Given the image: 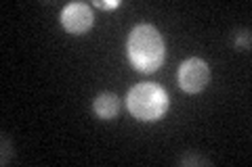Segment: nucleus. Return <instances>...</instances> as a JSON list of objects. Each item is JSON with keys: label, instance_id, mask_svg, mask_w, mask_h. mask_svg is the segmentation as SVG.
<instances>
[{"label": "nucleus", "instance_id": "0eeeda50", "mask_svg": "<svg viewBox=\"0 0 252 167\" xmlns=\"http://www.w3.org/2000/svg\"><path fill=\"white\" fill-rule=\"evenodd\" d=\"M248 38H250V36H248V31H244V36H240L238 44H240V46L244 44V46H246V48H248V46H250V40H248Z\"/></svg>", "mask_w": 252, "mask_h": 167}, {"label": "nucleus", "instance_id": "f257e3e1", "mask_svg": "<svg viewBox=\"0 0 252 167\" xmlns=\"http://www.w3.org/2000/svg\"><path fill=\"white\" fill-rule=\"evenodd\" d=\"M126 52L132 63V67L143 71V73H154L162 67L164 63V38L154 25L143 23L137 25L130 31L128 36V44H126Z\"/></svg>", "mask_w": 252, "mask_h": 167}, {"label": "nucleus", "instance_id": "423d86ee", "mask_svg": "<svg viewBox=\"0 0 252 167\" xmlns=\"http://www.w3.org/2000/svg\"><path fill=\"white\" fill-rule=\"evenodd\" d=\"M93 4L99 6V9H116V6L120 4V2H118V0H114V2H99V0H94Z\"/></svg>", "mask_w": 252, "mask_h": 167}, {"label": "nucleus", "instance_id": "20e7f679", "mask_svg": "<svg viewBox=\"0 0 252 167\" xmlns=\"http://www.w3.org/2000/svg\"><path fill=\"white\" fill-rule=\"evenodd\" d=\"M61 23L69 34H84L94 23L93 9L84 2H72L61 11Z\"/></svg>", "mask_w": 252, "mask_h": 167}, {"label": "nucleus", "instance_id": "7ed1b4c3", "mask_svg": "<svg viewBox=\"0 0 252 167\" xmlns=\"http://www.w3.org/2000/svg\"><path fill=\"white\" fill-rule=\"evenodd\" d=\"M179 86L189 94H198L208 86L210 82V67L206 61L198 57L187 59L183 65L179 67Z\"/></svg>", "mask_w": 252, "mask_h": 167}, {"label": "nucleus", "instance_id": "f03ea898", "mask_svg": "<svg viewBox=\"0 0 252 167\" xmlns=\"http://www.w3.org/2000/svg\"><path fill=\"white\" fill-rule=\"evenodd\" d=\"M126 107L139 121H158L168 111V94L158 84L143 82L130 88L126 96Z\"/></svg>", "mask_w": 252, "mask_h": 167}, {"label": "nucleus", "instance_id": "39448f33", "mask_svg": "<svg viewBox=\"0 0 252 167\" xmlns=\"http://www.w3.org/2000/svg\"><path fill=\"white\" fill-rule=\"evenodd\" d=\"M93 111L101 119H114L118 115V111H120V98L112 92H101L93 100Z\"/></svg>", "mask_w": 252, "mask_h": 167}]
</instances>
